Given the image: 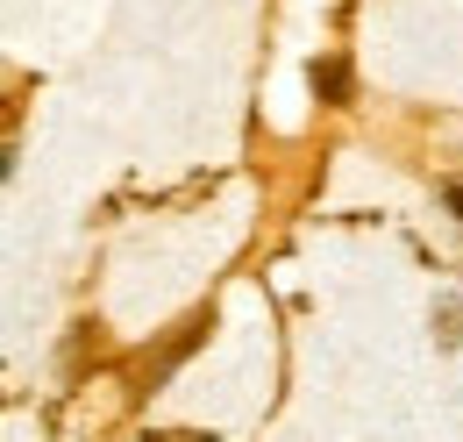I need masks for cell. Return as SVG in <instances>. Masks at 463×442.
Here are the masks:
<instances>
[{
  "mask_svg": "<svg viewBox=\"0 0 463 442\" xmlns=\"http://www.w3.org/2000/svg\"><path fill=\"white\" fill-rule=\"evenodd\" d=\"M200 335H207V314H193V322H185V329H178L172 342H165V350H157V357L143 364V386H150V392L165 386V379H172V364L185 357V350H193V342H200Z\"/></svg>",
  "mask_w": 463,
  "mask_h": 442,
  "instance_id": "cell-1",
  "label": "cell"
},
{
  "mask_svg": "<svg viewBox=\"0 0 463 442\" xmlns=\"http://www.w3.org/2000/svg\"><path fill=\"white\" fill-rule=\"evenodd\" d=\"M314 93H321L328 108H343V101H349V64H343V57H314Z\"/></svg>",
  "mask_w": 463,
  "mask_h": 442,
  "instance_id": "cell-2",
  "label": "cell"
},
{
  "mask_svg": "<svg viewBox=\"0 0 463 442\" xmlns=\"http://www.w3.org/2000/svg\"><path fill=\"white\" fill-rule=\"evenodd\" d=\"M442 207H449V215L463 221V178H449V186H442Z\"/></svg>",
  "mask_w": 463,
  "mask_h": 442,
  "instance_id": "cell-3",
  "label": "cell"
}]
</instances>
